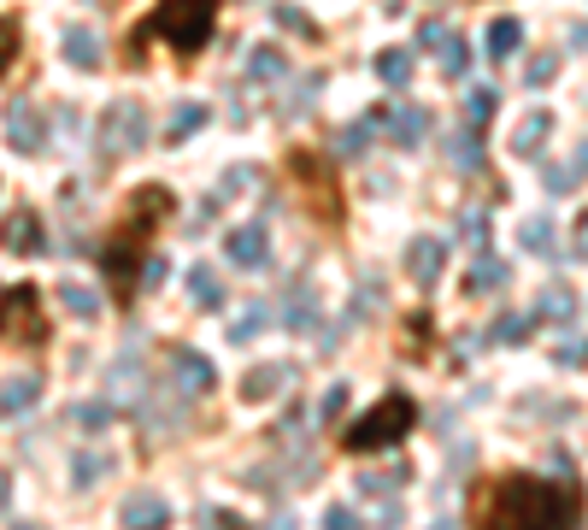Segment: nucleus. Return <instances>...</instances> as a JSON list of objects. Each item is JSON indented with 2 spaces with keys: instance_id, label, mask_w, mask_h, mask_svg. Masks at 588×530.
<instances>
[{
  "instance_id": "nucleus-1",
  "label": "nucleus",
  "mask_w": 588,
  "mask_h": 530,
  "mask_svg": "<svg viewBox=\"0 0 588 530\" xmlns=\"http://www.w3.org/2000/svg\"><path fill=\"white\" fill-rule=\"evenodd\" d=\"M583 525V490L548 478H495L477 501V530H577Z\"/></svg>"
},
{
  "instance_id": "nucleus-2",
  "label": "nucleus",
  "mask_w": 588,
  "mask_h": 530,
  "mask_svg": "<svg viewBox=\"0 0 588 530\" xmlns=\"http://www.w3.org/2000/svg\"><path fill=\"white\" fill-rule=\"evenodd\" d=\"M171 212V195L165 189H141L130 195V219L118 224L107 242H100V271L112 278V289H118L124 300L136 295V278H141V248H148V236H153V224H160Z\"/></svg>"
},
{
  "instance_id": "nucleus-3",
  "label": "nucleus",
  "mask_w": 588,
  "mask_h": 530,
  "mask_svg": "<svg viewBox=\"0 0 588 530\" xmlns=\"http://www.w3.org/2000/svg\"><path fill=\"white\" fill-rule=\"evenodd\" d=\"M212 19H218V0H160L153 19L141 24V30H130V60L136 65L148 60V41L153 36L171 41L177 53H200L212 41Z\"/></svg>"
},
{
  "instance_id": "nucleus-4",
  "label": "nucleus",
  "mask_w": 588,
  "mask_h": 530,
  "mask_svg": "<svg viewBox=\"0 0 588 530\" xmlns=\"http://www.w3.org/2000/svg\"><path fill=\"white\" fill-rule=\"evenodd\" d=\"M412 424H418V400H412L406 390H389L360 424H348L341 448H348V454H383V448H395Z\"/></svg>"
},
{
  "instance_id": "nucleus-5",
  "label": "nucleus",
  "mask_w": 588,
  "mask_h": 530,
  "mask_svg": "<svg viewBox=\"0 0 588 530\" xmlns=\"http://www.w3.org/2000/svg\"><path fill=\"white\" fill-rule=\"evenodd\" d=\"M289 177L306 189V207H312V219H324V224H341V189H336V171H329V160H318V153H289Z\"/></svg>"
},
{
  "instance_id": "nucleus-6",
  "label": "nucleus",
  "mask_w": 588,
  "mask_h": 530,
  "mask_svg": "<svg viewBox=\"0 0 588 530\" xmlns=\"http://www.w3.org/2000/svg\"><path fill=\"white\" fill-rule=\"evenodd\" d=\"M0 336L24 342V348H41L48 342V319H41V295L30 283H18V289L0 295Z\"/></svg>"
},
{
  "instance_id": "nucleus-7",
  "label": "nucleus",
  "mask_w": 588,
  "mask_h": 530,
  "mask_svg": "<svg viewBox=\"0 0 588 530\" xmlns=\"http://www.w3.org/2000/svg\"><path fill=\"white\" fill-rule=\"evenodd\" d=\"M141 141H148L141 107L136 100H112V107L100 112V153H107V160H124V153H136Z\"/></svg>"
},
{
  "instance_id": "nucleus-8",
  "label": "nucleus",
  "mask_w": 588,
  "mask_h": 530,
  "mask_svg": "<svg viewBox=\"0 0 588 530\" xmlns=\"http://www.w3.org/2000/svg\"><path fill=\"white\" fill-rule=\"evenodd\" d=\"M48 248V231H41V212L36 207H12L0 219V254H41Z\"/></svg>"
},
{
  "instance_id": "nucleus-9",
  "label": "nucleus",
  "mask_w": 588,
  "mask_h": 530,
  "mask_svg": "<svg viewBox=\"0 0 588 530\" xmlns=\"http://www.w3.org/2000/svg\"><path fill=\"white\" fill-rule=\"evenodd\" d=\"M7 141L18 153H41L48 148V112L30 107V100H12L7 107Z\"/></svg>"
},
{
  "instance_id": "nucleus-10",
  "label": "nucleus",
  "mask_w": 588,
  "mask_h": 530,
  "mask_svg": "<svg viewBox=\"0 0 588 530\" xmlns=\"http://www.w3.org/2000/svg\"><path fill=\"white\" fill-rule=\"evenodd\" d=\"M365 124H371V131H389L400 148H418V141L429 136V112L424 107H377Z\"/></svg>"
},
{
  "instance_id": "nucleus-11",
  "label": "nucleus",
  "mask_w": 588,
  "mask_h": 530,
  "mask_svg": "<svg viewBox=\"0 0 588 530\" xmlns=\"http://www.w3.org/2000/svg\"><path fill=\"white\" fill-rule=\"evenodd\" d=\"M418 41H424V48L441 60V77H465V65H471V41L459 36V30H448V24H436V19H429L424 30H418Z\"/></svg>"
},
{
  "instance_id": "nucleus-12",
  "label": "nucleus",
  "mask_w": 588,
  "mask_h": 530,
  "mask_svg": "<svg viewBox=\"0 0 588 530\" xmlns=\"http://www.w3.org/2000/svg\"><path fill=\"white\" fill-rule=\"evenodd\" d=\"M224 254H229V266H241V271H265V266H271V236H265V224H241V231H229Z\"/></svg>"
},
{
  "instance_id": "nucleus-13",
  "label": "nucleus",
  "mask_w": 588,
  "mask_h": 530,
  "mask_svg": "<svg viewBox=\"0 0 588 530\" xmlns=\"http://www.w3.org/2000/svg\"><path fill=\"white\" fill-rule=\"evenodd\" d=\"M171 378H177V390H183V395H207L212 383H218V371H212L207 354L177 348V354H171Z\"/></svg>"
},
{
  "instance_id": "nucleus-14",
  "label": "nucleus",
  "mask_w": 588,
  "mask_h": 530,
  "mask_svg": "<svg viewBox=\"0 0 588 530\" xmlns=\"http://www.w3.org/2000/svg\"><path fill=\"white\" fill-rule=\"evenodd\" d=\"M441 266H448V248H441L436 236L412 242V254H406V278L418 283V289H436V283H441Z\"/></svg>"
},
{
  "instance_id": "nucleus-15",
  "label": "nucleus",
  "mask_w": 588,
  "mask_h": 530,
  "mask_svg": "<svg viewBox=\"0 0 588 530\" xmlns=\"http://www.w3.org/2000/svg\"><path fill=\"white\" fill-rule=\"evenodd\" d=\"M118 519H124V530H165V525H171V507H165V495L141 490V495L124 501Z\"/></svg>"
},
{
  "instance_id": "nucleus-16",
  "label": "nucleus",
  "mask_w": 588,
  "mask_h": 530,
  "mask_svg": "<svg viewBox=\"0 0 588 530\" xmlns=\"http://www.w3.org/2000/svg\"><path fill=\"white\" fill-rule=\"evenodd\" d=\"M283 390H295V366H253L248 378H241V400H271V395H283Z\"/></svg>"
},
{
  "instance_id": "nucleus-17",
  "label": "nucleus",
  "mask_w": 588,
  "mask_h": 530,
  "mask_svg": "<svg viewBox=\"0 0 588 530\" xmlns=\"http://www.w3.org/2000/svg\"><path fill=\"white\" fill-rule=\"evenodd\" d=\"M506 278H512V266L506 260H495V254H477L465 271V295H495V289H506Z\"/></svg>"
},
{
  "instance_id": "nucleus-18",
  "label": "nucleus",
  "mask_w": 588,
  "mask_h": 530,
  "mask_svg": "<svg viewBox=\"0 0 588 530\" xmlns=\"http://www.w3.org/2000/svg\"><path fill=\"white\" fill-rule=\"evenodd\" d=\"M548 136H553V112H541V107L524 112V124L512 131V153H518V160H529V153H536Z\"/></svg>"
},
{
  "instance_id": "nucleus-19",
  "label": "nucleus",
  "mask_w": 588,
  "mask_h": 530,
  "mask_svg": "<svg viewBox=\"0 0 588 530\" xmlns=\"http://www.w3.org/2000/svg\"><path fill=\"white\" fill-rule=\"evenodd\" d=\"M277 319L289 324V331H312V324H318V300H312L306 283H295V289L283 295V312H277Z\"/></svg>"
},
{
  "instance_id": "nucleus-20",
  "label": "nucleus",
  "mask_w": 588,
  "mask_h": 530,
  "mask_svg": "<svg viewBox=\"0 0 588 530\" xmlns=\"http://www.w3.org/2000/svg\"><path fill=\"white\" fill-rule=\"evenodd\" d=\"M183 283H189V300H195L200 312L224 307V278L212 266H189V278H183Z\"/></svg>"
},
{
  "instance_id": "nucleus-21",
  "label": "nucleus",
  "mask_w": 588,
  "mask_h": 530,
  "mask_svg": "<svg viewBox=\"0 0 588 530\" xmlns=\"http://www.w3.org/2000/svg\"><path fill=\"white\" fill-rule=\"evenodd\" d=\"M65 60L77 65V71H95L100 65V36L89 30V24H71V30H65Z\"/></svg>"
},
{
  "instance_id": "nucleus-22",
  "label": "nucleus",
  "mask_w": 588,
  "mask_h": 530,
  "mask_svg": "<svg viewBox=\"0 0 588 530\" xmlns=\"http://www.w3.org/2000/svg\"><path fill=\"white\" fill-rule=\"evenodd\" d=\"M271 319H277V312H271L265 300H248V307H241L236 319H229V342H236V348H241V342H253V336H260Z\"/></svg>"
},
{
  "instance_id": "nucleus-23",
  "label": "nucleus",
  "mask_w": 588,
  "mask_h": 530,
  "mask_svg": "<svg viewBox=\"0 0 588 530\" xmlns=\"http://www.w3.org/2000/svg\"><path fill=\"white\" fill-rule=\"evenodd\" d=\"M36 395H41L36 378H7V383H0V412H7V419H18V412L36 407Z\"/></svg>"
},
{
  "instance_id": "nucleus-24",
  "label": "nucleus",
  "mask_w": 588,
  "mask_h": 530,
  "mask_svg": "<svg viewBox=\"0 0 588 530\" xmlns=\"http://www.w3.org/2000/svg\"><path fill=\"white\" fill-rule=\"evenodd\" d=\"M248 77L253 83H283V77H289V60H283L277 48H253L248 53Z\"/></svg>"
},
{
  "instance_id": "nucleus-25",
  "label": "nucleus",
  "mask_w": 588,
  "mask_h": 530,
  "mask_svg": "<svg viewBox=\"0 0 588 530\" xmlns=\"http://www.w3.org/2000/svg\"><path fill=\"white\" fill-rule=\"evenodd\" d=\"M377 77L389 83V89H406L412 83V53L406 48H383L377 53Z\"/></svg>"
},
{
  "instance_id": "nucleus-26",
  "label": "nucleus",
  "mask_w": 588,
  "mask_h": 530,
  "mask_svg": "<svg viewBox=\"0 0 588 530\" xmlns=\"http://www.w3.org/2000/svg\"><path fill=\"white\" fill-rule=\"evenodd\" d=\"M200 124H207V107H200V100H183L177 112H171V131H165V141L171 148H177V141H189Z\"/></svg>"
},
{
  "instance_id": "nucleus-27",
  "label": "nucleus",
  "mask_w": 588,
  "mask_h": 530,
  "mask_svg": "<svg viewBox=\"0 0 588 530\" xmlns=\"http://www.w3.org/2000/svg\"><path fill=\"white\" fill-rule=\"evenodd\" d=\"M583 177H588V141H583V148H577V160H571V165H548V189H553V195L577 189Z\"/></svg>"
},
{
  "instance_id": "nucleus-28",
  "label": "nucleus",
  "mask_w": 588,
  "mask_h": 530,
  "mask_svg": "<svg viewBox=\"0 0 588 530\" xmlns=\"http://www.w3.org/2000/svg\"><path fill=\"white\" fill-rule=\"evenodd\" d=\"M518 248L524 254H548L553 248V219H541V212H536V219H524L518 224Z\"/></svg>"
},
{
  "instance_id": "nucleus-29",
  "label": "nucleus",
  "mask_w": 588,
  "mask_h": 530,
  "mask_svg": "<svg viewBox=\"0 0 588 530\" xmlns=\"http://www.w3.org/2000/svg\"><path fill=\"white\" fill-rule=\"evenodd\" d=\"M518 41H524V30L512 19H495L489 24V53H495V60H512V53H518Z\"/></svg>"
},
{
  "instance_id": "nucleus-30",
  "label": "nucleus",
  "mask_w": 588,
  "mask_h": 530,
  "mask_svg": "<svg viewBox=\"0 0 588 530\" xmlns=\"http://www.w3.org/2000/svg\"><path fill=\"white\" fill-rule=\"evenodd\" d=\"M60 300H65V312H71V319H95V312H100L95 289H83V283H60Z\"/></svg>"
},
{
  "instance_id": "nucleus-31",
  "label": "nucleus",
  "mask_w": 588,
  "mask_h": 530,
  "mask_svg": "<svg viewBox=\"0 0 588 530\" xmlns=\"http://www.w3.org/2000/svg\"><path fill=\"white\" fill-rule=\"evenodd\" d=\"M536 312H541V319H553V324H571V312H577V295L553 283V289L541 295V307H536Z\"/></svg>"
},
{
  "instance_id": "nucleus-32",
  "label": "nucleus",
  "mask_w": 588,
  "mask_h": 530,
  "mask_svg": "<svg viewBox=\"0 0 588 530\" xmlns=\"http://www.w3.org/2000/svg\"><path fill=\"white\" fill-rule=\"evenodd\" d=\"M312 95H318V77H300L295 89H289V100H283V107H277V119H306Z\"/></svg>"
},
{
  "instance_id": "nucleus-33",
  "label": "nucleus",
  "mask_w": 588,
  "mask_h": 530,
  "mask_svg": "<svg viewBox=\"0 0 588 530\" xmlns=\"http://www.w3.org/2000/svg\"><path fill=\"white\" fill-rule=\"evenodd\" d=\"M495 119V89H471V100H465V131H477L483 136V124Z\"/></svg>"
},
{
  "instance_id": "nucleus-34",
  "label": "nucleus",
  "mask_w": 588,
  "mask_h": 530,
  "mask_svg": "<svg viewBox=\"0 0 588 530\" xmlns=\"http://www.w3.org/2000/svg\"><path fill=\"white\" fill-rule=\"evenodd\" d=\"M448 153H453V165H459V171H477V165H483V141H477V131L453 136V141H448Z\"/></svg>"
},
{
  "instance_id": "nucleus-35",
  "label": "nucleus",
  "mask_w": 588,
  "mask_h": 530,
  "mask_svg": "<svg viewBox=\"0 0 588 530\" xmlns=\"http://www.w3.org/2000/svg\"><path fill=\"white\" fill-rule=\"evenodd\" d=\"M18 48H24V30H18V19H0V77L12 71V60H18Z\"/></svg>"
},
{
  "instance_id": "nucleus-36",
  "label": "nucleus",
  "mask_w": 588,
  "mask_h": 530,
  "mask_svg": "<svg viewBox=\"0 0 588 530\" xmlns=\"http://www.w3.org/2000/svg\"><path fill=\"white\" fill-rule=\"evenodd\" d=\"M489 336H495V342H524V336H529V312H500Z\"/></svg>"
},
{
  "instance_id": "nucleus-37",
  "label": "nucleus",
  "mask_w": 588,
  "mask_h": 530,
  "mask_svg": "<svg viewBox=\"0 0 588 530\" xmlns=\"http://www.w3.org/2000/svg\"><path fill=\"white\" fill-rule=\"evenodd\" d=\"M71 419H77L83 431H107V424H112V407H107V400H83V407L71 412Z\"/></svg>"
},
{
  "instance_id": "nucleus-38",
  "label": "nucleus",
  "mask_w": 588,
  "mask_h": 530,
  "mask_svg": "<svg viewBox=\"0 0 588 530\" xmlns=\"http://www.w3.org/2000/svg\"><path fill=\"white\" fill-rule=\"evenodd\" d=\"M553 77H559V53H536L529 71H524V83H536V89H548Z\"/></svg>"
},
{
  "instance_id": "nucleus-39",
  "label": "nucleus",
  "mask_w": 588,
  "mask_h": 530,
  "mask_svg": "<svg viewBox=\"0 0 588 530\" xmlns=\"http://www.w3.org/2000/svg\"><path fill=\"white\" fill-rule=\"evenodd\" d=\"M365 141H371V124H348V131H336V153H365Z\"/></svg>"
},
{
  "instance_id": "nucleus-40",
  "label": "nucleus",
  "mask_w": 588,
  "mask_h": 530,
  "mask_svg": "<svg viewBox=\"0 0 588 530\" xmlns=\"http://www.w3.org/2000/svg\"><path fill=\"white\" fill-rule=\"evenodd\" d=\"M348 395H353V390H348V383H329V395L318 400V412H324V424H336V419H341V412H348Z\"/></svg>"
},
{
  "instance_id": "nucleus-41",
  "label": "nucleus",
  "mask_w": 588,
  "mask_h": 530,
  "mask_svg": "<svg viewBox=\"0 0 588 530\" xmlns=\"http://www.w3.org/2000/svg\"><path fill=\"white\" fill-rule=\"evenodd\" d=\"M107 471H112L107 454H77V483H83V490H89L95 478H107Z\"/></svg>"
},
{
  "instance_id": "nucleus-42",
  "label": "nucleus",
  "mask_w": 588,
  "mask_h": 530,
  "mask_svg": "<svg viewBox=\"0 0 588 530\" xmlns=\"http://www.w3.org/2000/svg\"><path fill=\"white\" fill-rule=\"evenodd\" d=\"M553 360H559V366H588V336L559 342V348H553Z\"/></svg>"
},
{
  "instance_id": "nucleus-43",
  "label": "nucleus",
  "mask_w": 588,
  "mask_h": 530,
  "mask_svg": "<svg viewBox=\"0 0 588 530\" xmlns=\"http://www.w3.org/2000/svg\"><path fill=\"white\" fill-rule=\"evenodd\" d=\"M459 231H465V242H489V212H465V219H459Z\"/></svg>"
},
{
  "instance_id": "nucleus-44",
  "label": "nucleus",
  "mask_w": 588,
  "mask_h": 530,
  "mask_svg": "<svg viewBox=\"0 0 588 530\" xmlns=\"http://www.w3.org/2000/svg\"><path fill=\"white\" fill-rule=\"evenodd\" d=\"M277 24H289V30H295V36H306V41L318 36V30L306 24V12H300V7H277Z\"/></svg>"
},
{
  "instance_id": "nucleus-45",
  "label": "nucleus",
  "mask_w": 588,
  "mask_h": 530,
  "mask_svg": "<svg viewBox=\"0 0 588 530\" xmlns=\"http://www.w3.org/2000/svg\"><path fill=\"white\" fill-rule=\"evenodd\" d=\"M360 490H365V501L395 495V490H400V471H389V478H360Z\"/></svg>"
},
{
  "instance_id": "nucleus-46",
  "label": "nucleus",
  "mask_w": 588,
  "mask_h": 530,
  "mask_svg": "<svg viewBox=\"0 0 588 530\" xmlns=\"http://www.w3.org/2000/svg\"><path fill=\"white\" fill-rule=\"evenodd\" d=\"M324 530H360V513H353V507H329L324 513Z\"/></svg>"
},
{
  "instance_id": "nucleus-47",
  "label": "nucleus",
  "mask_w": 588,
  "mask_h": 530,
  "mask_svg": "<svg viewBox=\"0 0 588 530\" xmlns=\"http://www.w3.org/2000/svg\"><path fill=\"white\" fill-rule=\"evenodd\" d=\"M571 254H577V260H588V212L577 219V231H571Z\"/></svg>"
},
{
  "instance_id": "nucleus-48",
  "label": "nucleus",
  "mask_w": 588,
  "mask_h": 530,
  "mask_svg": "<svg viewBox=\"0 0 588 530\" xmlns=\"http://www.w3.org/2000/svg\"><path fill=\"white\" fill-rule=\"evenodd\" d=\"M212 525L218 530H248V519H236V513H212Z\"/></svg>"
},
{
  "instance_id": "nucleus-49",
  "label": "nucleus",
  "mask_w": 588,
  "mask_h": 530,
  "mask_svg": "<svg viewBox=\"0 0 588 530\" xmlns=\"http://www.w3.org/2000/svg\"><path fill=\"white\" fill-rule=\"evenodd\" d=\"M260 530H295V513H277V519H265Z\"/></svg>"
},
{
  "instance_id": "nucleus-50",
  "label": "nucleus",
  "mask_w": 588,
  "mask_h": 530,
  "mask_svg": "<svg viewBox=\"0 0 588 530\" xmlns=\"http://www.w3.org/2000/svg\"><path fill=\"white\" fill-rule=\"evenodd\" d=\"M7 495H12V490H7V471H0V507H7Z\"/></svg>"
},
{
  "instance_id": "nucleus-51",
  "label": "nucleus",
  "mask_w": 588,
  "mask_h": 530,
  "mask_svg": "<svg viewBox=\"0 0 588 530\" xmlns=\"http://www.w3.org/2000/svg\"><path fill=\"white\" fill-rule=\"evenodd\" d=\"M436 530H459V525H448V519H441V525H436Z\"/></svg>"
},
{
  "instance_id": "nucleus-52",
  "label": "nucleus",
  "mask_w": 588,
  "mask_h": 530,
  "mask_svg": "<svg viewBox=\"0 0 588 530\" xmlns=\"http://www.w3.org/2000/svg\"><path fill=\"white\" fill-rule=\"evenodd\" d=\"M12 530H36V525H12Z\"/></svg>"
}]
</instances>
